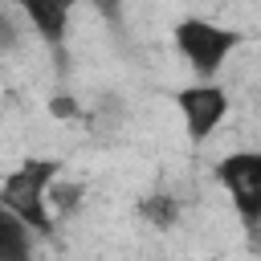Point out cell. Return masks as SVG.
I'll return each instance as SVG.
<instances>
[{"instance_id": "cell-1", "label": "cell", "mask_w": 261, "mask_h": 261, "mask_svg": "<svg viewBox=\"0 0 261 261\" xmlns=\"http://www.w3.org/2000/svg\"><path fill=\"white\" fill-rule=\"evenodd\" d=\"M53 179H57V159H29L4 179L0 204L12 216H20L29 228L49 232V208L45 204H49V184Z\"/></svg>"}, {"instance_id": "cell-5", "label": "cell", "mask_w": 261, "mask_h": 261, "mask_svg": "<svg viewBox=\"0 0 261 261\" xmlns=\"http://www.w3.org/2000/svg\"><path fill=\"white\" fill-rule=\"evenodd\" d=\"M16 4L29 12V20L37 24V33H41L45 41H61L65 16H69V8H73L77 0H16Z\"/></svg>"}, {"instance_id": "cell-7", "label": "cell", "mask_w": 261, "mask_h": 261, "mask_svg": "<svg viewBox=\"0 0 261 261\" xmlns=\"http://www.w3.org/2000/svg\"><path fill=\"white\" fill-rule=\"evenodd\" d=\"M139 212H143L155 228H171L175 216H179V204H175L171 196H147V200L139 204Z\"/></svg>"}, {"instance_id": "cell-2", "label": "cell", "mask_w": 261, "mask_h": 261, "mask_svg": "<svg viewBox=\"0 0 261 261\" xmlns=\"http://www.w3.org/2000/svg\"><path fill=\"white\" fill-rule=\"evenodd\" d=\"M237 41H241V33H232L224 24H212V20H200V16L175 24V45H179L184 61L196 73H216L220 61L237 49Z\"/></svg>"}, {"instance_id": "cell-3", "label": "cell", "mask_w": 261, "mask_h": 261, "mask_svg": "<svg viewBox=\"0 0 261 261\" xmlns=\"http://www.w3.org/2000/svg\"><path fill=\"white\" fill-rule=\"evenodd\" d=\"M216 175L228 188V200L237 204V212L249 224H257L261 220V151H237L220 159Z\"/></svg>"}, {"instance_id": "cell-9", "label": "cell", "mask_w": 261, "mask_h": 261, "mask_svg": "<svg viewBox=\"0 0 261 261\" xmlns=\"http://www.w3.org/2000/svg\"><path fill=\"white\" fill-rule=\"evenodd\" d=\"M49 110H53L57 118H73V114H77V102H73L69 94H57V98L49 102Z\"/></svg>"}, {"instance_id": "cell-6", "label": "cell", "mask_w": 261, "mask_h": 261, "mask_svg": "<svg viewBox=\"0 0 261 261\" xmlns=\"http://www.w3.org/2000/svg\"><path fill=\"white\" fill-rule=\"evenodd\" d=\"M0 261H29V224L0 204Z\"/></svg>"}, {"instance_id": "cell-4", "label": "cell", "mask_w": 261, "mask_h": 261, "mask_svg": "<svg viewBox=\"0 0 261 261\" xmlns=\"http://www.w3.org/2000/svg\"><path fill=\"white\" fill-rule=\"evenodd\" d=\"M179 114H184L192 139H208L216 130V122L228 114V94L220 86H188V90H179Z\"/></svg>"}, {"instance_id": "cell-8", "label": "cell", "mask_w": 261, "mask_h": 261, "mask_svg": "<svg viewBox=\"0 0 261 261\" xmlns=\"http://www.w3.org/2000/svg\"><path fill=\"white\" fill-rule=\"evenodd\" d=\"M77 196H82V188L77 184H57L53 188V204L65 212V208H77Z\"/></svg>"}]
</instances>
